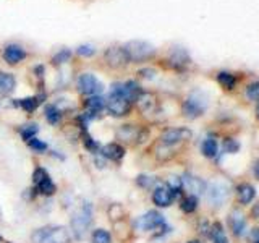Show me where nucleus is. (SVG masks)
Instances as JSON below:
<instances>
[{
  "mask_svg": "<svg viewBox=\"0 0 259 243\" xmlns=\"http://www.w3.org/2000/svg\"><path fill=\"white\" fill-rule=\"evenodd\" d=\"M94 224V211L91 202H83L79 208L73 211L70 217V230L73 233V238L78 241H83L89 230L93 229Z\"/></svg>",
  "mask_w": 259,
  "mask_h": 243,
  "instance_id": "f257e3e1",
  "label": "nucleus"
},
{
  "mask_svg": "<svg viewBox=\"0 0 259 243\" xmlns=\"http://www.w3.org/2000/svg\"><path fill=\"white\" fill-rule=\"evenodd\" d=\"M29 238L32 243H73L75 240L70 227L57 224L39 227V229L32 230Z\"/></svg>",
  "mask_w": 259,
  "mask_h": 243,
  "instance_id": "f03ea898",
  "label": "nucleus"
},
{
  "mask_svg": "<svg viewBox=\"0 0 259 243\" xmlns=\"http://www.w3.org/2000/svg\"><path fill=\"white\" fill-rule=\"evenodd\" d=\"M121 47H123L128 60L135 62V63H141V62L149 60L151 57L156 54L154 46L146 43V40H128V43Z\"/></svg>",
  "mask_w": 259,
  "mask_h": 243,
  "instance_id": "7ed1b4c3",
  "label": "nucleus"
},
{
  "mask_svg": "<svg viewBox=\"0 0 259 243\" xmlns=\"http://www.w3.org/2000/svg\"><path fill=\"white\" fill-rule=\"evenodd\" d=\"M133 102H130L125 99L123 96H118L115 93H110L109 97L105 99V110L109 112V115L112 117H126L130 112H132Z\"/></svg>",
  "mask_w": 259,
  "mask_h": 243,
  "instance_id": "20e7f679",
  "label": "nucleus"
},
{
  "mask_svg": "<svg viewBox=\"0 0 259 243\" xmlns=\"http://www.w3.org/2000/svg\"><path fill=\"white\" fill-rule=\"evenodd\" d=\"M207 107V101H206V97L202 96L199 91L196 93H191L188 97H186V101L183 102V113H185V117H188V118H198L201 117L202 113H204Z\"/></svg>",
  "mask_w": 259,
  "mask_h": 243,
  "instance_id": "39448f33",
  "label": "nucleus"
},
{
  "mask_svg": "<svg viewBox=\"0 0 259 243\" xmlns=\"http://www.w3.org/2000/svg\"><path fill=\"white\" fill-rule=\"evenodd\" d=\"M76 88H78V93L86 97L101 96V93L104 91V85L93 75V73H81L76 79Z\"/></svg>",
  "mask_w": 259,
  "mask_h": 243,
  "instance_id": "423d86ee",
  "label": "nucleus"
},
{
  "mask_svg": "<svg viewBox=\"0 0 259 243\" xmlns=\"http://www.w3.org/2000/svg\"><path fill=\"white\" fill-rule=\"evenodd\" d=\"M110 93L123 96L125 99H128L130 102H136V99L143 93V89L135 79H128V81H121V83H113Z\"/></svg>",
  "mask_w": 259,
  "mask_h": 243,
  "instance_id": "0eeeda50",
  "label": "nucleus"
},
{
  "mask_svg": "<svg viewBox=\"0 0 259 243\" xmlns=\"http://www.w3.org/2000/svg\"><path fill=\"white\" fill-rule=\"evenodd\" d=\"M115 138L120 143H126V144H140L144 141V133L140 128L135 125H120L115 132Z\"/></svg>",
  "mask_w": 259,
  "mask_h": 243,
  "instance_id": "6e6552de",
  "label": "nucleus"
},
{
  "mask_svg": "<svg viewBox=\"0 0 259 243\" xmlns=\"http://www.w3.org/2000/svg\"><path fill=\"white\" fill-rule=\"evenodd\" d=\"M191 138V130L188 128H170L160 135V144L165 148H174L178 143H183Z\"/></svg>",
  "mask_w": 259,
  "mask_h": 243,
  "instance_id": "1a4fd4ad",
  "label": "nucleus"
},
{
  "mask_svg": "<svg viewBox=\"0 0 259 243\" xmlns=\"http://www.w3.org/2000/svg\"><path fill=\"white\" fill-rule=\"evenodd\" d=\"M162 225H165V219L159 211H148V213L143 214L140 219H136V227L144 232L160 229Z\"/></svg>",
  "mask_w": 259,
  "mask_h": 243,
  "instance_id": "9d476101",
  "label": "nucleus"
},
{
  "mask_svg": "<svg viewBox=\"0 0 259 243\" xmlns=\"http://www.w3.org/2000/svg\"><path fill=\"white\" fill-rule=\"evenodd\" d=\"M177 198V193L170 188L167 183H159L156 188L152 190V202L157 208H168Z\"/></svg>",
  "mask_w": 259,
  "mask_h": 243,
  "instance_id": "9b49d317",
  "label": "nucleus"
},
{
  "mask_svg": "<svg viewBox=\"0 0 259 243\" xmlns=\"http://www.w3.org/2000/svg\"><path fill=\"white\" fill-rule=\"evenodd\" d=\"M104 62L109 65L110 68H121L125 67L126 63H130L128 57L123 51V47H118V46H112L109 49H105L104 52Z\"/></svg>",
  "mask_w": 259,
  "mask_h": 243,
  "instance_id": "f8f14e48",
  "label": "nucleus"
},
{
  "mask_svg": "<svg viewBox=\"0 0 259 243\" xmlns=\"http://www.w3.org/2000/svg\"><path fill=\"white\" fill-rule=\"evenodd\" d=\"M46 99H47V94L46 93H39L36 96L23 97V99H13L12 101V105H13V107L23 109L26 113H34L40 107V104H42Z\"/></svg>",
  "mask_w": 259,
  "mask_h": 243,
  "instance_id": "ddd939ff",
  "label": "nucleus"
},
{
  "mask_svg": "<svg viewBox=\"0 0 259 243\" xmlns=\"http://www.w3.org/2000/svg\"><path fill=\"white\" fill-rule=\"evenodd\" d=\"M28 57L24 47L20 44H7L2 51V59L8 65H18Z\"/></svg>",
  "mask_w": 259,
  "mask_h": 243,
  "instance_id": "4468645a",
  "label": "nucleus"
},
{
  "mask_svg": "<svg viewBox=\"0 0 259 243\" xmlns=\"http://www.w3.org/2000/svg\"><path fill=\"white\" fill-rule=\"evenodd\" d=\"M99 154L105 160H110V162H115V164H120L121 159L125 157L126 149L120 143H107V144L101 146Z\"/></svg>",
  "mask_w": 259,
  "mask_h": 243,
  "instance_id": "2eb2a0df",
  "label": "nucleus"
},
{
  "mask_svg": "<svg viewBox=\"0 0 259 243\" xmlns=\"http://www.w3.org/2000/svg\"><path fill=\"white\" fill-rule=\"evenodd\" d=\"M190 62H191L190 55H188V52H186L183 47L174 49L172 54H170V57H168L170 67L175 68V70H183L186 65H190Z\"/></svg>",
  "mask_w": 259,
  "mask_h": 243,
  "instance_id": "dca6fc26",
  "label": "nucleus"
},
{
  "mask_svg": "<svg viewBox=\"0 0 259 243\" xmlns=\"http://www.w3.org/2000/svg\"><path fill=\"white\" fill-rule=\"evenodd\" d=\"M83 107H84V112L91 113V115L96 118L101 112L105 110V99L102 96H89L84 99Z\"/></svg>",
  "mask_w": 259,
  "mask_h": 243,
  "instance_id": "f3484780",
  "label": "nucleus"
},
{
  "mask_svg": "<svg viewBox=\"0 0 259 243\" xmlns=\"http://www.w3.org/2000/svg\"><path fill=\"white\" fill-rule=\"evenodd\" d=\"M182 185L186 191H190V194H194V196H198L199 193L206 190V183L202 182L201 178L188 175V174L182 177Z\"/></svg>",
  "mask_w": 259,
  "mask_h": 243,
  "instance_id": "a211bd4d",
  "label": "nucleus"
},
{
  "mask_svg": "<svg viewBox=\"0 0 259 243\" xmlns=\"http://www.w3.org/2000/svg\"><path fill=\"white\" fill-rule=\"evenodd\" d=\"M229 225L235 235H241L246 229V217L240 209H233L229 216Z\"/></svg>",
  "mask_w": 259,
  "mask_h": 243,
  "instance_id": "6ab92c4d",
  "label": "nucleus"
},
{
  "mask_svg": "<svg viewBox=\"0 0 259 243\" xmlns=\"http://www.w3.org/2000/svg\"><path fill=\"white\" fill-rule=\"evenodd\" d=\"M79 138H81V144H83V148L86 151H89L93 154V156H96V154H99L101 151V143L94 140V138L91 136V133L88 132V130H83V132H79Z\"/></svg>",
  "mask_w": 259,
  "mask_h": 243,
  "instance_id": "aec40b11",
  "label": "nucleus"
},
{
  "mask_svg": "<svg viewBox=\"0 0 259 243\" xmlns=\"http://www.w3.org/2000/svg\"><path fill=\"white\" fill-rule=\"evenodd\" d=\"M16 89V78L12 73L0 71V94L8 96Z\"/></svg>",
  "mask_w": 259,
  "mask_h": 243,
  "instance_id": "412c9836",
  "label": "nucleus"
},
{
  "mask_svg": "<svg viewBox=\"0 0 259 243\" xmlns=\"http://www.w3.org/2000/svg\"><path fill=\"white\" fill-rule=\"evenodd\" d=\"M44 117L49 124H51L52 127H55V125L60 124V120L63 117V112H62V109H59V105L57 104H47L44 107Z\"/></svg>",
  "mask_w": 259,
  "mask_h": 243,
  "instance_id": "4be33fe9",
  "label": "nucleus"
},
{
  "mask_svg": "<svg viewBox=\"0 0 259 243\" xmlns=\"http://www.w3.org/2000/svg\"><path fill=\"white\" fill-rule=\"evenodd\" d=\"M237 196H238V201L241 202V205H249V202L253 201L256 196L254 186L249 185V183H241L237 188Z\"/></svg>",
  "mask_w": 259,
  "mask_h": 243,
  "instance_id": "5701e85b",
  "label": "nucleus"
},
{
  "mask_svg": "<svg viewBox=\"0 0 259 243\" xmlns=\"http://www.w3.org/2000/svg\"><path fill=\"white\" fill-rule=\"evenodd\" d=\"M201 152L204 154L206 157H209V159H212V157L217 156V152H219V144H217V141L214 140L212 136H207L206 140L202 141V144H201Z\"/></svg>",
  "mask_w": 259,
  "mask_h": 243,
  "instance_id": "b1692460",
  "label": "nucleus"
},
{
  "mask_svg": "<svg viewBox=\"0 0 259 243\" xmlns=\"http://www.w3.org/2000/svg\"><path fill=\"white\" fill-rule=\"evenodd\" d=\"M217 81L221 83L224 89H227V91H232V89L237 86V78H235V75L230 71H219Z\"/></svg>",
  "mask_w": 259,
  "mask_h": 243,
  "instance_id": "393cba45",
  "label": "nucleus"
},
{
  "mask_svg": "<svg viewBox=\"0 0 259 243\" xmlns=\"http://www.w3.org/2000/svg\"><path fill=\"white\" fill-rule=\"evenodd\" d=\"M18 133L21 136V140L26 143V141L31 140V138H34L39 133V125L37 124H24V125L20 127Z\"/></svg>",
  "mask_w": 259,
  "mask_h": 243,
  "instance_id": "a878e982",
  "label": "nucleus"
},
{
  "mask_svg": "<svg viewBox=\"0 0 259 243\" xmlns=\"http://www.w3.org/2000/svg\"><path fill=\"white\" fill-rule=\"evenodd\" d=\"M210 238H212L214 243H229V238H227V235L222 229V224L221 222H215L210 225Z\"/></svg>",
  "mask_w": 259,
  "mask_h": 243,
  "instance_id": "bb28decb",
  "label": "nucleus"
},
{
  "mask_svg": "<svg viewBox=\"0 0 259 243\" xmlns=\"http://www.w3.org/2000/svg\"><path fill=\"white\" fill-rule=\"evenodd\" d=\"M198 196H194V194H188V196H185L182 201H180V209L183 211L185 214H191L194 211L198 209Z\"/></svg>",
  "mask_w": 259,
  "mask_h": 243,
  "instance_id": "cd10ccee",
  "label": "nucleus"
},
{
  "mask_svg": "<svg viewBox=\"0 0 259 243\" xmlns=\"http://www.w3.org/2000/svg\"><path fill=\"white\" fill-rule=\"evenodd\" d=\"M207 194H209L210 201L222 202L227 198V194H229V193H227V190H224L219 183H215V185H210L209 188H207Z\"/></svg>",
  "mask_w": 259,
  "mask_h": 243,
  "instance_id": "c85d7f7f",
  "label": "nucleus"
},
{
  "mask_svg": "<svg viewBox=\"0 0 259 243\" xmlns=\"http://www.w3.org/2000/svg\"><path fill=\"white\" fill-rule=\"evenodd\" d=\"M51 177V174L47 172V169L42 167V166H36L34 170H32L31 174V182H32V186H37L39 183H42L44 180Z\"/></svg>",
  "mask_w": 259,
  "mask_h": 243,
  "instance_id": "c756f323",
  "label": "nucleus"
},
{
  "mask_svg": "<svg viewBox=\"0 0 259 243\" xmlns=\"http://www.w3.org/2000/svg\"><path fill=\"white\" fill-rule=\"evenodd\" d=\"M91 243H112V233L105 229H94L91 232Z\"/></svg>",
  "mask_w": 259,
  "mask_h": 243,
  "instance_id": "7c9ffc66",
  "label": "nucleus"
},
{
  "mask_svg": "<svg viewBox=\"0 0 259 243\" xmlns=\"http://www.w3.org/2000/svg\"><path fill=\"white\" fill-rule=\"evenodd\" d=\"M26 146L36 154H46V151H49V144L46 141H42V140H39L37 136L31 138L29 141H26Z\"/></svg>",
  "mask_w": 259,
  "mask_h": 243,
  "instance_id": "2f4dec72",
  "label": "nucleus"
},
{
  "mask_svg": "<svg viewBox=\"0 0 259 243\" xmlns=\"http://www.w3.org/2000/svg\"><path fill=\"white\" fill-rule=\"evenodd\" d=\"M71 51H68V49H60L59 52H57L54 57H52V65H55V67H59V65L62 63H67L70 59H71Z\"/></svg>",
  "mask_w": 259,
  "mask_h": 243,
  "instance_id": "473e14b6",
  "label": "nucleus"
},
{
  "mask_svg": "<svg viewBox=\"0 0 259 243\" xmlns=\"http://www.w3.org/2000/svg\"><path fill=\"white\" fill-rule=\"evenodd\" d=\"M246 97L251 101L259 102V81H256V83H251L246 88Z\"/></svg>",
  "mask_w": 259,
  "mask_h": 243,
  "instance_id": "72a5a7b5",
  "label": "nucleus"
},
{
  "mask_svg": "<svg viewBox=\"0 0 259 243\" xmlns=\"http://www.w3.org/2000/svg\"><path fill=\"white\" fill-rule=\"evenodd\" d=\"M76 54L81 55V57H93L96 54V49L91 44H83V46H79L76 49Z\"/></svg>",
  "mask_w": 259,
  "mask_h": 243,
  "instance_id": "f704fd0d",
  "label": "nucleus"
},
{
  "mask_svg": "<svg viewBox=\"0 0 259 243\" xmlns=\"http://www.w3.org/2000/svg\"><path fill=\"white\" fill-rule=\"evenodd\" d=\"M136 185L141 186V188H151L154 185V178L148 177V175H138L136 177Z\"/></svg>",
  "mask_w": 259,
  "mask_h": 243,
  "instance_id": "c9c22d12",
  "label": "nucleus"
},
{
  "mask_svg": "<svg viewBox=\"0 0 259 243\" xmlns=\"http://www.w3.org/2000/svg\"><path fill=\"white\" fill-rule=\"evenodd\" d=\"M224 148L227 152H237L240 149V143L237 140H232V138H227L224 143Z\"/></svg>",
  "mask_w": 259,
  "mask_h": 243,
  "instance_id": "e433bc0d",
  "label": "nucleus"
},
{
  "mask_svg": "<svg viewBox=\"0 0 259 243\" xmlns=\"http://www.w3.org/2000/svg\"><path fill=\"white\" fill-rule=\"evenodd\" d=\"M105 162H107V160H105V159L101 156V154H96V156H94V164H96L97 169H104V167H105Z\"/></svg>",
  "mask_w": 259,
  "mask_h": 243,
  "instance_id": "4c0bfd02",
  "label": "nucleus"
},
{
  "mask_svg": "<svg viewBox=\"0 0 259 243\" xmlns=\"http://www.w3.org/2000/svg\"><path fill=\"white\" fill-rule=\"evenodd\" d=\"M251 216H253L254 219L259 217V202H256V205L253 206V209H251Z\"/></svg>",
  "mask_w": 259,
  "mask_h": 243,
  "instance_id": "58836bf2",
  "label": "nucleus"
},
{
  "mask_svg": "<svg viewBox=\"0 0 259 243\" xmlns=\"http://www.w3.org/2000/svg\"><path fill=\"white\" fill-rule=\"evenodd\" d=\"M254 175H256V178H259V160L256 162V166H254Z\"/></svg>",
  "mask_w": 259,
  "mask_h": 243,
  "instance_id": "ea45409f",
  "label": "nucleus"
},
{
  "mask_svg": "<svg viewBox=\"0 0 259 243\" xmlns=\"http://www.w3.org/2000/svg\"><path fill=\"white\" fill-rule=\"evenodd\" d=\"M256 117L259 118V104H257V109H256Z\"/></svg>",
  "mask_w": 259,
  "mask_h": 243,
  "instance_id": "a19ab883",
  "label": "nucleus"
},
{
  "mask_svg": "<svg viewBox=\"0 0 259 243\" xmlns=\"http://www.w3.org/2000/svg\"><path fill=\"white\" fill-rule=\"evenodd\" d=\"M188 243H199L198 240H191V241H188Z\"/></svg>",
  "mask_w": 259,
  "mask_h": 243,
  "instance_id": "79ce46f5",
  "label": "nucleus"
},
{
  "mask_svg": "<svg viewBox=\"0 0 259 243\" xmlns=\"http://www.w3.org/2000/svg\"><path fill=\"white\" fill-rule=\"evenodd\" d=\"M4 241V237H2V235H0V243H2Z\"/></svg>",
  "mask_w": 259,
  "mask_h": 243,
  "instance_id": "37998d69",
  "label": "nucleus"
},
{
  "mask_svg": "<svg viewBox=\"0 0 259 243\" xmlns=\"http://www.w3.org/2000/svg\"><path fill=\"white\" fill-rule=\"evenodd\" d=\"M256 243H259V238H257V240H256Z\"/></svg>",
  "mask_w": 259,
  "mask_h": 243,
  "instance_id": "c03bdc74",
  "label": "nucleus"
}]
</instances>
